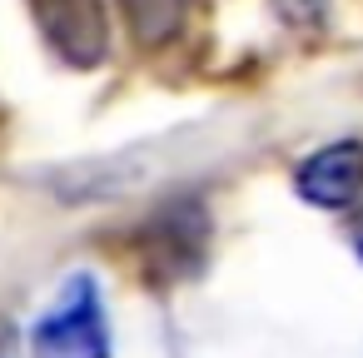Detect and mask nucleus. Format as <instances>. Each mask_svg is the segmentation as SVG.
I'll use <instances>...</instances> for the list:
<instances>
[{
    "label": "nucleus",
    "instance_id": "obj_1",
    "mask_svg": "<svg viewBox=\"0 0 363 358\" xmlns=\"http://www.w3.org/2000/svg\"><path fill=\"white\" fill-rule=\"evenodd\" d=\"M135 254L140 269L155 284H184L204 269L209 254V214L199 199H174L164 209H155L145 219V229L135 234Z\"/></svg>",
    "mask_w": 363,
    "mask_h": 358
},
{
    "label": "nucleus",
    "instance_id": "obj_2",
    "mask_svg": "<svg viewBox=\"0 0 363 358\" xmlns=\"http://www.w3.org/2000/svg\"><path fill=\"white\" fill-rule=\"evenodd\" d=\"M35 358H110V323L90 274H75L30 333Z\"/></svg>",
    "mask_w": 363,
    "mask_h": 358
},
{
    "label": "nucleus",
    "instance_id": "obj_3",
    "mask_svg": "<svg viewBox=\"0 0 363 358\" xmlns=\"http://www.w3.org/2000/svg\"><path fill=\"white\" fill-rule=\"evenodd\" d=\"M30 16L45 45L70 70H95L110 55V16L105 0H30Z\"/></svg>",
    "mask_w": 363,
    "mask_h": 358
},
{
    "label": "nucleus",
    "instance_id": "obj_4",
    "mask_svg": "<svg viewBox=\"0 0 363 358\" xmlns=\"http://www.w3.org/2000/svg\"><path fill=\"white\" fill-rule=\"evenodd\" d=\"M294 189L313 209H348L363 194V140H333V145L313 150L298 164Z\"/></svg>",
    "mask_w": 363,
    "mask_h": 358
},
{
    "label": "nucleus",
    "instance_id": "obj_5",
    "mask_svg": "<svg viewBox=\"0 0 363 358\" xmlns=\"http://www.w3.org/2000/svg\"><path fill=\"white\" fill-rule=\"evenodd\" d=\"M120 11L140 50H160L184 30V0H120Z\"/></svg>",
    "mask_w": 363,
    "mask_h": 358
},
{
    "label": "nucleus",
    "instance_id": "obj_6",
    "mask_svg": "<svg viewBox=\"0 0 363 358\" xmlns=\"http://www.w3.org/2000/svg\"><path fill=\"white\" fill-rule=\"evenodd\" d=\"M274 6V16L284 21V26H294V30H313V26H323V16H328V0H269Z\"/></svg>",
    "mask_w": 363,
    "mask_h": 358
},
{
    "label": "nucleus",
    "instance_id": "obj_7",
    "mask_svg": "<svg viewBox=\"0 0 363 358\" xmlns=\"http://www.w3.org/2000/svg\"><path fill=\"white\" fill-rule=\"evenodd\" d=\"M11 348H16V333H11L6 323H0V358H11Z\"/></svg>",
    "mask_w": 363,
    "mask_h": 358
},
{
    "label": "nucleus",
    "instance_id": "obj_8",
    "mask_svg": "<svg viewBox=\"0 0 363 358\" xmlns=\"http://www.w3.org/2000/svg\"><path fill=\"white\" fill-rule=\"evenodd\" d=\"M358 259H363V219H358Z\"/></svg>",
    "mask_w": 363,
    "mask_h": 358
}]
</instances>
